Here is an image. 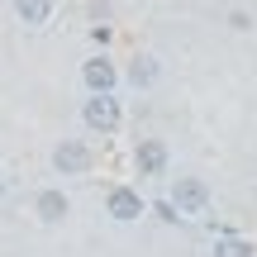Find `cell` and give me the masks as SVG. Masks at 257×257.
<instances>
[{"label": "cell", "instance_id": "cell-3", "mask_svg": "<svg viewBox=\"0 0 257 257\" xmlns=\"http://www.w3.org/2000/svg\"><path fill=\"white\" fill-rule=\"evenodd\" d=\"M167 200L176 205V214H181V219H186V214H205V210H210V186H205L200 176H176Z\"/></svg>", "mask_w": 257, "mask_h": 257}, {"label": "cell", "instance_id": "cell-13", "mask_svg": "<svg viewBox=\"0 0 257 257\" xmlns=\"http://www.w3.org/2000/svg\"><path fill=\"white\" fill-rule=\"evenodd\" d=\"M91 38H95V43L105 48V43H110V24H95V29H91Z\"/></svg>", "mask_w": 257, "mask_h": 257}, {"label": "cell", "instance_id": "cell-2", "mask_svg": "<svg viewBox=\"0 0 257 257\" xmlns=\"http://www.w3.org/2000/svg\"><path fill=\"white\" fill-rule=\"evenodd\" d=\"M91 162H95V153H91L86 138H62V143L53 148V172L57 176H86Z\"/></svg>", "mask_w": 257, "mask_h": 257}, {"label": "cell", "instance_id": "cell-12", "mask_svg": "<svg viewBox=\"0 0 257 257\" xmlns=\"http://www.w3.org/2000/svg\"><path fill=\"white\" fill-rule=\"evenodd\" d=\"M229 24L238 29V34H248V29H252V15H248V10H233V15H229Z\"/></svg>", "mask_w": 257, "mask_h": 257}, {"label": "cell", "instance_id": "cell-7", "mask_svg": "<svg viewBox=\"0 0 257 257\" xmlns=\"http://www.w3.org/2000/svg\"><path fill=\"white\" fill-rule=\"evenodd\" d=\"M34 214H38V224H62L67 214H72V200H67V191H57V186H43V191L34 195Z\"/></svg>", "mask_w": 257, "mask_h": 257}, {"label": "cell", "instance_id": "cell-9", "mask_svg": "<svg viewBox=\"0 0 257 257\" xmlns=\"http://www.w3.org/2000/svg\"><path fill=\"white\" fill-rule=\"evenodd\" d=\"M53 5H57V0H15V15H19V24L43 29L48 19H53Z\"/></svg>", "mask_w": 257, "mask_h": 257}, {"label": "cell", "instance_id": "cell-5", "mask_svg": "<svg viewBox=\"0 0 257 257\" xmlns=\"http://www.w3.org/2000/svg\"><path fill=\"white\" fill-rule=\"evenodd\" d=\"M172 167V153H167L162 138H138L134 143V172L138 176H167Z\"/></svg>", "mask_w": 257, "mask_h": 257}, {"label": "cell", "instance_id": "cell-1", "mask_svg": "<svg viewBox=\"0 0 257 257\" xmlns=\"http://www.w3.org/2000/svg\"><path fill=\"white\" fill-rule=\"evenodd\" d=\"M81 124L91 134H114L124 124V105L114 100V91H100V95H86L81 100Z\"/></svg>", "mask_w": 257, "mask_h": 257}, {"label": "cell", "instance_id": "cell-8", "mask_svg": "<svg viewBox=\"0 0 257 257\" xmlns=\"http://www.w3.org/2000/svg\"><path fill=\"white\" fill-rule=\"evenodd\" d=\"M128 86H134V91H153V86H157V76H162V62H157V57L153 53H138L134 57V62H128Z\"/></svg>", "mask_w": 257, "mask_h": 257}, {"label": "cell", "instance_id": "cell-4", "mask_svg": "<svg viewBox=\"0 0 257 257\" xmlns=\"http://www.w3.org/2000/svg\"><path fill=\"white\" fill-rule=\"evenodd\" d=\"M105 214H110L114 224H134L148 214V200L138 195V186H110V195H105Z\"/></svg>", "mask_w": 257, "mask_h": 257}, {"label": "cell", "instance_id": "cell-11", "mask_svg": "<svg viewBox=\"0 0 257 257\" xmlns=\"http://www.w3.org/2000/svg\"><path fill=\"white\" fill-rule=\"evenodd\" d=\"M148 210H153V214H157V219H162V224H176V219H181L172 200H157V205H148Z\"/></svg>", "mask_w": 257, "mask_h": 257}, {"label": "cell", "instance_id": "cell-6", "mask_svg": "<svg viewBox=\"0 0 257 257\" xmlns=\"http://www.w3.org/2000/svg\"><path fill=\"white\" fill-rule=\"evenodd\" d=\"M81 86H86L91 95H100V91H114V86H119V67H114L105 53L86 57V62H81Z\"/></svg>", "mask_w": 257, "mask_h": 257}, {"label": "cell", "instance_id": "cell-10", "mask_svg": "<svg viewBox=\"0 0 257 257\" xmlns=\"http://www.w3.org/2000/svg\"><path fill=\"white\" fill-rule=\"evenodd\" d=\"M214 257H252V243L238 238V233H219L214 238Z\"/></svg>", "mask_w": 257, "mask_h": 257}]
</instances>
